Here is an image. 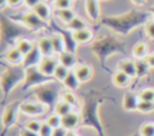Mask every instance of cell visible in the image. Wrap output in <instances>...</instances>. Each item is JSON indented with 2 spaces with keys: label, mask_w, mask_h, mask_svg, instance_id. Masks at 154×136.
Returning a JSON list of instances; mask_svg holds the SVG:
<instances>
[{
  "label": "cell",
  "mask_w": 154,
  "mask_h": 136,
  "mask_svg": "<svg viewBox=\"0 0 154 136\" xmlns=\"http://www.w3.org/2000/svg\"><path fill=\"white\" fill-rule=\"evenodd\" d=\"M42 0H24V4L29 7V8H32L34 6H36L38 2H41Z\"/></svg>",
  "instance_id": "36"
},
{
  "label": "cell",
  "mask_w": 154,
  "mask_h": 136,
  "mask_svg": "<svg viewBox=\"0 0 154 136\" xmlns=\"http://www.w3.org/2000/svg\"><path fill=\"white\" fill-rule=\"evenodd\" d=\"M91 39H93V32L89 28L72 32V40L75 41V43H79V45L88 43L89 41H91Z\"/></svg>",
  "instance_id": "14"
},
{
  "label": "cell",
  "mask_w": 154,
  "mask_h": 136,
  "mask_svg": "<svg viewBox=\"0 0 154 136\" xmlns=\"http://www.w3.org/2000/svg\"><path fill=\"white\" fill-rule=\"evenodd\" d=\"M149 65L147 64V61L144 59L142 60H136V71H137V76L138 77H143L147 75L148 70H149Z\"/></svg>",
  "instance_id": "29"
},
{
  "label": "cell",
  "mask_w": 154,
  "mask_h": 136,
  "mask_svg": "<svg viewBox=\"0 0 154 136\" xmlns=\"http://www.w3.org/2000/svg\"><path fill=\"white\" fill-rule=\"evenodd\" d=\"M55 14L57 17L65 24H69L77 14L76 12L73 11V8H66V10H57L55 11Z\"/></svg>",
  "instance_id": "20"
},
{
  "label": "cell",
  "mask_w": 154,
  "mask_h": 136,
  "mask_svg": "<svg viewBox=\"0 0 154 136\" xmlns=\"http://www.w3.org/2000/svg\"><path fill=\"white\" fill-rule=\"evenodd\" d=\"M0 5H1V8H5L6 6H8L7 0H0Z\"/></svg>",
  "instance_id": "39"
},
{
  "label": "cell",
  "mask_w": 154,
  "mask_h": 136,
  "mask_svg": "<svg viewBox=\"0 0 154 136\" xmlns=\"http://www.w3.org/2000/svg\"><path fill=\"white\" fill-rule=\"evenodd\" d=\"M51 40H52V43H53L54 53H57L59 55L60 53L66 51L65 41H64V39H63V36L60 34H52L51 35Z\"/></svg>",
  "instance_id": "18"
},
{
  "label": "cell",
  "mask_w": 154,
  "mask_h": 136,
  "mask_svg": "<svg viewBox=\"0 0 154 136\" xmlns=\"http://www.w3.org/2000/svg\"><path fill=\"white\" fill-rule=\"evenodd\" d=\"M58 65H59V60L52 55V57H42V59L40 60L36 67L45 77H53V73Z\"/></svg>",
  "instance_id": "3"
},
{
  "label": "cell",
  "mask_w": 154,
  "mask_h": 136,
  "mask_svg": "<svg viewBox=\"0 0 154 136\" xmlns=\"http://www.w3.org/2000/svg\"><path fill=\"white\" fill-rule=\"evenodd\" d=\"M19 111L22 114L35 118V117L42 116L46 112V105L38 101H23L20 102Z\"/></svg>",
  "instance_id": "1"
},
{
  "label": "cell",
  "mask_w": 154,
  "mask_h": 136,
  "mask_svg": "<svg viewBox=\"0 0 154 136\" xmlns=\"http://www.w3.org/2000/svg\"><path fill=\"white\" fill-rule=\"evenodd\" d=\"M144 31L149 39L154 40V20H149L144 24Z\"/></svg>",
  "instance_id": "32"
},
{
  "label": "cell",
  "mask_w": 154,
  "mask_h": 136,
  "mask_svg": "<svg viewBox=\"0 0 154 136\" xmlns=\"http://www.w3.org/2000/svg\"><path fill=\"white\" fill-rule=\"evenodd\" d=\"M72 2L73 0H54L53 5L55 10H66V8H72Z\"/></svg>",
  "instance_id": "30"
},
{
  "label": "cell",
  "mask_w": 154,
  "mask_h": 136,
  "mask_svg": "<svg viewBox=\"0 0 154 136\" xmlns=\"http://www.w3.org/2000/svg\"><path fill=\"white\" fill-rule=\"evenodd\" d=\"M19 136H40V135L37 132H34V131L26 129V128H23L19 131Z\"/></svg>",
  "instance_id": "33"
},
{
  "label": "cell",
  "mask_w": 154,
  "mask_h": 136,
  "mask_svg": "<svg viewBox=\"0 0 154 136\" xmlns=\"http://www.w3.org/2000/svg\"><path fill=\"white\" fill-rule=\"evenodd\" d=\"M130 1H131L134 5H143L147 0H130Z\"/></svg>",
  "instance_id": "38"
},
{
  "label": "cell",
  "mask_w": 154,
  "mask_h": 136,
  "mask_svg": "<svg viewBox=\"0 0 154 136\" xmlns=\"http://www.w3.org/2000/svg\"><path fill=\"white\" fill-rule=\"evenodd\" d=\"M52 1H54V0H52Z\"/></svg>",
  "instance_id": "40"
},
{
  "label": "cell",
  "mask_w": 154,
  "mask_h": 136,
  "mask_svg": "<svg viewBox=\"0 0 154 136\" xmlns=\"http://www.w3.org/2000/svg\"><path fill=\"white\" fill-rule=\"evenodd\" d=\"M60 100L67 102V104L71 105L72 107H75V106L78 104V99H77L76 94H75L72 90H67V89L64 90V91L61 93V95H60Z\"/></svg>",
  "instance_id": "22"
},
{
  "label": "cell",
  "mask_w": 154,
  "mask_h": 136,
  "mask_svg": "<svg viewBox=\"0 0 154 136\" xmlns=\"http://www.w3.org/2000/svg\"><path fill=\"white\" fill-rule=\"evenodd\" d=\"M31 12H34L42 22H48L49 20V18H51V14H52V11H51V7H49V5L47 4V2H45V1H41V2H38L36 6H34L32 8H31Z\"/></svg>",
  "instance_id": "8"
},
{
  "label": "cell",
  "mask_w": 154,
  "mask_h": 136,
  "mask_svg": "<svg viewBox=\"0 0 154 136\" xmlns=\"http://www.w3.org/2000/svg\"><path fill=\"white\" fill-rule=\"evenodd\" d=\"M64 136H79L75 130H70V131H65Z\"/></svg>",
  "instance_id": "37"
},
{
  "label": "cell",
  "mask_w": 154,
  "mask_h": 136,
  "mask_svg": "<svg viewBox=\"0 0 154 136\" xmlns=\"http://www.w3.org/2000/svg\"><path fill=\"white\" fill-rule=\"evenodd\" d=\"M66 28L69 30H71L72 32L75 31H78V30H82V29H87L88 28V23L79 16H76L69 24H66Z\"/></svg>",
  "instance_id": "19"
},
{
  "label": "cell",
  "mask_w": 154,
  "mask_h": 136,
  "mask_svg": "<svg viewBox=\"0 0 154 136\" xmlns=\"http://www.w3.org/2000/svg\"><path fill=\"white\" fill-rule=\"evenodd\" d=\"M130 81L131 77L119 70H116L112 75V83L118 88H126L130 84Z\"/></svg>",
  "instance_id": "13"
},
{
  "label": "cell",
  "mask_w": 154,
  "mask_h": 136,
  "mask_svg": "<svg viewBox=\"0 0 154 136\" xmlns=\"http://www.w3.org/2000/svg\"><path fill=\"white\" fill-rule=\"evenodd\" d=\"M73 72L75 75L77 76V78L79 79L81 83H84V82H88L91 76H93V69L90 65L88 64H81V65H77L75 69H73Z\"/></svg>",
  "instance_id": "11"
},
{
  "label": "cell",
  "mask_w": 154,
  "mask_h": 136,
  "mask_svg": "<svg viewBox=\"0 0 154 136\" xmlns=\"http://www.w3.org/2000/svg\"><path fill=\"white\" fill-rule=\"evenodd\" d=\"M137 111H138L140 113H143V114L152 113V112L154 111V102H152V101H141V100H140Z\"/></svg>",
  "instance_id": "27"
},
{
  "label": "cell",
  "mask_w": 154,
  "mask_h": 136,
  "mask_svg": "<svg viewBox=\"0 0 154 136\" xmlns=\"http://www.w3.org/2000/svg\"><path fill=\"white\" fill-rule=\"evenodd\" d=\"M132 57L136 59V60H142V59H146V57L149 54L148 53V46L146 42H137L134 47H132Z\"/></svg>",
  "instance_id": "15"
},
{
  "label": "cell",
  "mask_w": 154,
  "mask_h": 136,
  "mask_svg": "<svg viewBox=\"0 0 154 136\" xmlns=\"http://www.w3.org/2000/svg\"><path fill=\"white\" fill-rule=\"evenodd\" d=\"M61 83L64 84V87H65L67 90H72V91L76 90V89H78V87H79V84H81V82H79V79L77 78V76L75 75L73 70L69 72L67 77H66Z\"/></svg>",
  "instance_id": "17"
},
{
  "label": "cell",
  "mask_w": 154,
  "mask_h": 136,
  "mask_svg": "<svg viewBox=\"0 0 154 136\" xmlns=\"http://www.w3.org/2000/svg\"><path fill=\"white\" fill-rule=\"evenodd\" d=\"M37 48L41 53L42 57H52L54 53V48H53V43L51 40V36H42L38 41H37Z\"/></svg>",
  "instance_id": "9"
},
{
  "label": "cell",
  "mask_w": 154,
  "mask_h": 136,
  "mask_svg": "<svg viewBox=\"0 0 154 136\" xmlns=\"http://www.w3.org/2000/svg\"><path fill=\"white\" fill-rule=\"evenodd\" d=\"M58 60H59L60 65L67 67L69 70H72L77 66V58H76L75 53L71 51H65V52L60 53L58 55Z\"/></svg>",
  "instance_id": "10"
},
{
  "label": "cell",
  "mask_w": 154,
  "mask_h": 136,
  "mask_svg": "<svg viewBox=\"0 0 154 136\" xmlns=\"http://www.w3.org/2000/svg\"><path fill=\"white\" fill-rule=\"evenodd\" d=\"M144 60L147 61V64L149 65V67L154 69V52H150V53L146 57V59H144Z\"/></svg>",
  "instance_id": "34"
},
{
  "label": "cell",
  "mask_w": 154,
  "mask_h": 136,
  "mask_svg": "<svg viewBox=\"0 0 154 136\" xmlns=\"http://www.w3.org/2000/svg\"><path fill=\"white\" fill-rule=\"evenodd\" d=\"M4 58L8 64L12 65H18V64H24L25 57L16 48V47H11L8 48L5 53H4Z\"/></svg>",
  "instance_id": "7"
},
{
  "label": "cell",
  "mask_w": 154,
  "mask_h": 136,
  "mask_svg": "<svg viewBox=\"0 0 154 136\" xmlns=\"http://www.w3.org/2000/svg\"><path fill=\"white\" fill-rule=\"evenodd\" d=\"M14 47H16L24 57H26V55L35 48L34 43H32L30 40H28V39H18V40L16 41Z\"/></svg>",
  "instance_id": "16"
},
{
  "label": "cell",
  "mask_w": 154,
  "mask_h": 136,
  "mask_svg": "<svg viewBox=\"0 0 154 136\" xmlns=\"http://www.w3.org/2000/svg\"><path fill=\"white\" fill-rule=\"evenodd\" d=\"M117 70L126 73L131 78L137 77V71H136V60L132 59H122L117 64Z\"/></svg>",
  "instance_id": "6"
},
{
  "label": "cell",
  "mask_w": 154,
  "mask_h": 136,
  "mask_svg": "<svg viewBox=\"0 0 154 136\" xmlns=\"http://www.w3.org/2000/svg\"><path fill=\"white\" fill-rule=\"evenodd\" d=\"M38 135H40V136H53V135H54V129H53L52 126H49V125L43 120L42 126H41V129H40V131H38Z\"/></svg>",
  "instance_id": "31"
},
{
  "label": "cell",
  "mask_w": 154,
  "mask_h": 136,
  "mask_svg": "<svg viewBox=\"0 0 154 136\" xmlns=\"http://www.w3.org/2000/svg\"><path fill=\"white\" fill-rule=\"evenodd\" d=\"M138 97L141 101H152L154 102V88H143L138 93Z\"/></svg>",
  "instance_id": "25"
},
{
  "label": "cell",
  "mask_w": 154,
  "mask_h": 136,
  "mask_svg": "<svg viewBox=\"0 0 154 136\" xmlns=\"http://www.w3.org/2000/svg\"><path fill=\"white\" fill-rule=\"evenodd\" d=\"M45 122L49 125V126H52L54 130H57V129H61V117L59 116V114H57V113H51L49 116H47V118L45 119Z\"/></svg>",
  "instance_id": "23"
},
{
  "label": "cell",
  "mask_w": 154,
  "mask_h": 136,
  "mask_svg": "<svg viewBox=\"0 0 154 136\" xmlns=\"http://www.w3.org/2000/svg\"><path fill=\"white\" fill-rule=\"evenodd\" d=\"M84 10L91 20H96L100 17L99 0H85L84 1Z\"/></svg>",
  "instance_id": "12"
},
{
  "label": "cell",
  "mask_w": 154,
  "mask_h": 136,
  "mask_svg": "<svg viewBox=\"0 0 154 136\" xmlns=\"http://www.w3.org/2000/svg\"><path fill=\"white\" fill-rule=\"evenodd\" d=\"M7 4L11 7H17V6L24 4V0H7Z\"/></svg>",
  "instance_id": "35"
},
{
  "label": "cell",
  "mask_w": 154,
  "mask_h": 136,
  "mask_svg": "<svg viewBox=\"0 0 154 136\" xmlns=\"http://www.w3.org/2000/svg\"><path fill=\"white\" fill-rule=\"evenodd\" d=\"M138 102H140V97L137 93H132V91H126L123 96L122 100V106L125 111L128 112H132V111H137L138 107Z\"/></svg>",
  "instance_id": "4"
},
{
  "label": "cell",
  "mask_w": 154,
  "mask_h": 136,
  "mask_svg": "<svg viewBox=\"0 0 154 136\" xmlns=\"http://www.w3.org/2000/svg\"><path fill=\"white\" fill-rule=\"evenodd\" d=\"M70 71H71V70H69L67 67H65V66H63V65L59 64V65L57 66L54 73H53V77H54V79H57L58 82H63V81L67 77V75H69Z\"/></svg>",
  "instance_id": "24"
},
{
  "label": "cell",
  "mask_w": 154,
  "mask_h": 136,
  "mask_svg": "<svg viewBox=\"0 0 154 136\" xmlns=\"http://www.w3.org/2000/svg\"><path fill=\"white\" fill-rule=\"evenodd\" d=\"M42 123H43V120L36 119V118H31V119H28V120L25 122L24 128H26V129H29V130H31V131L38 134V131H40V129H41V126H42Z\"/></svg>",
  "instance_id": "26"
},
{
  "label": "cell",
  "mask_w": 154,
  "mask_h": 136,
  "mask_svg": "<svg viewBox=\"0 0 154 136\" xmlns=\"http://www.w3.org/2000/svg\"><path fill=\"white\" fill-rule=\"evenodd\" d=\"M73 111V107L71 105H69L67 102L63 101V100H59L55 105H54V113L59 114L60 117H64L69 113H71Z\"/></svg>",
  "instance_id": "21"
},
{
  "label": "cell",
  "mask_w": 154,
  "mask_h": 136,
  "mask_svg": "<svg viewBox=\"0 0 154 136\" xmlns=\"http://www.w3.org/2000/svg\"><path fill=\"white\" fill-rule=\"evenodd\" d=\"M140 136H154V123L147 122L140 126Z\"/></svg>",
  "instance_id": "28"
},
{
  "label": "cell",
  "mask_w": 154,
  "mask_h": 136,
  "mask_svg": "<svg viewBox=\"0 0 154 136\" xmlns=\"http://www.w3.org/2000/svg\"><path fill=\"white\" fill-rule=\"evenodd\" d=\"M19 106H20V102L14 101V102L8 104L5 107L4 113H2V125L5 128H11L16 124L17 118H18V113H20Z\"/></svg>",
  "instance_id": "2"
},
{
  "label": "cell",
  "mask_w": 154,
  "mask_h": 136,
  "mask_svg": "<svg viewBox=\"0 0 154 136\" xmlns=\"http://www.w3.org/2000/svg\"><path fill=\"white\" fill-rule=\"evenodd\" d=\"M61 129H64L65 131H70V130H75L79 123H81V117L77 112L72 111L71 113L61 117Z\"/></svg>",
  "instance_id": "5"
}]
</instances>
